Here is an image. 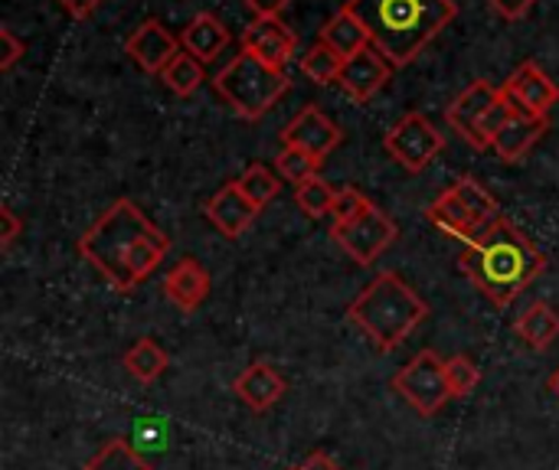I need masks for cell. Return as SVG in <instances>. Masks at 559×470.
I'll use <instances>...</instances> for the list:
<instances>
[{
    "mask_svg": "<svg viewBox=\"0 0 559 470\" xmlns=\"http://www.w3.org/2000/svg\"><path fill=\"white\" fill-rule=\"evenodd\" d=\"M459 265L495 308H511L547 272V255L518 222L501 219L481 242L465 245Z\"/></svg>",
    "mask_w": 559,
    "mask_h": 470,
    "instance_id": "1",
    "label": "cell"
},
{
    "mask_svg": "<svg viewBox=\"0 0 559 470\" xmlns=\"http://www.w3.org/2000/svg\"><path fill=\"white\" fill-rule=\"evenodd\" d=\"M347 7L364 20L370 43L393 69L419 59V52L459 16L455 0H350Z\"/></svg>",
    "mask_w": 559,
    "mask_h": 470,
    "instance_id": "2",
    "label": "cell"
},
{
    "mask_svg": "<svg viewBox=\"0 0 559 470\" xmlns=\"http://www.w3.org/2000/svg\"><path fill=\"white\" fill-rule=\"evenodd\" d=\"M350 324L380 350L393 353L429 317L426 298L396 272H380L347 308Z\"/></svg>",
    "mask_w": 559,
    "mask_h": 470,
    "instance_id": "3",
    "label": "cell"
},
{
    "mask_svg": "<svg viewBox=\"0 0 559 470\" xmlns=\"http://www.w3.org/2000/svg\"><path fill=\"white\" fill-rule=\"evenodd\" d=\"M154 229V222L141 213L131 200H115L82 236H79V255L115 288L118 294H131L138 288L128 255L131 249Z\"/></svg>",
    "mask_w": 559,
    "mask_h": 470,
    "instance_id": "4",
    "label": "cell"
},
{
    "mask_svg": "<svg viewBox=\"0 0 559 470\" xmlns=\"http://www.w3.org/2000/svg\"><path fill=\"white\" fill-rule=\"evenodd\" d=\"M216 95L246 121L262 118L278 105V98L292 88V79L285 69H272L255 52L239 49L216 75H213Z\"/></svg>",
    "mask_w": 559,
    "mask_h": 470,
    "instance_id": "5",
    "label": "cell"
},
{
    "mask_svg": "<svg viewBox=\"0 0 559 470\" xmlns=\"http://www.w3.org/2000/svg\"><path fill=\"white\" fill-rule=\"evenodd\" d=\"M393 393H400L419 415H436L445 409V402L452 399L449 393V379H445V360L436 350H423L416 353L396 376H393Z\"/></svg>",
    "mask_w": 559,
    "mask_h": 470,
    "instance_id": "6",
    "label": "cell"
},
{
    "mask_svg": "<svg viewBox=\"0 0 559 470\" xmlns=\"http://www.w3.org/2000/svg\"><path fill=\"white\" fill-rule=\"evenodd\" d=\"M383 147H386V154H390L400 167H406L409 173H419V170H426V167L442 154L445 137H442V131H439L426 115L409 111V115H403V118L386 131Z\"/></svg>",
    "mask_w": 559,
    "mask_h": 470,
    "instance_id": "7",
    "label": "cell"
},
{
    "mask_svg": "<svg viewBox=\"0 0 559 470\" xmlns=\"http://www.w3.org/2000/svg\"><path fill=\"white\" fill-rule=\"evenodd\" d=\"M334 242L357 262V265H373L400 236V226L393 216H386L380 206H373L367 216H360L350 226H331Z\"/></svg>",
    "mask_w": 559,
    "mask_h": 470,
    "instance_id": "8",
    "label": "cell"
},
{
    "mask_svg": "<svg viewBox=\"0 0 559 470\" xmlns=\"http://www.w3.org/2000/svg\"><path fill=\"white\" fill-rule=\"evenodd\" d=\"M341 141H344V131L318 105L301 108L282 131V147H301L318 160H328L341 147Z\"/></svg>",
    "mask_w": 559,
    "mask_h": 470,
    "instance_id": "9",
    "label": "cell"
},
{
    "mask_svg": "<svg viewBox=\"0 0 559 470\" xmlns=\"http://www.w3.org/2000/svg\"><path fill=\"white\" fill-rule=\"evenodd\" d=\"M498 95H501L498 85H491L488 79H478V82H472V85L449 105V111H445L449 128H452L462 141H468L475 150H488L485 137H481V121H485V115H488V108L495 105Z\"/></svg>",
    "mask_w": 559,
    "mask_h": 470,
    "instance_id": "10",
    "label": "cell"
},
{
    "mask_svg": "<svg viewBox=\"0 0 559 470\" xmlns=\"http://www.w3.org/2000/svg\"><path fill=\"white\" fill-rule=\"evenodd\" d=\"M393 79V62L377 49V46H367L354 56L344 59V69H341V88L354 98V101H370L386 82Z\"/></svg>",
    "mask_w": 559,
    "mask_h": 470,
    "instance_id": "11",
    "label": "cell"
},
{
    "mask_svg": "<svg viewBox=\"0 0 559 470\" xmlns=\"http://www.w3.org/2000/svg\"><path fill=\"white\" fill-rule=\"evenodd\" d=\"M504 92L521 111L537 115V118H550V108L559 101V85L534 59H527L524 65L511 72V79L504 82Z\"/></svg>",
    "mask_w": 559,
    "mask_h": 470,
    "instance_id": "12",
    "label": "cell"
},
{
    "mask_svg": "<svg viewBox=\"0 0 559 470\" xmlns=\"http://www.w3.org/2000/svg\"><path fill=\"white\" fill-rule=\"evenodd\" d=\"M180 39L157 20H144L131 36H128V52L131 59L147 72V75H164V69L174 62L180 52Z\"/></svg>",
    "mask_w": 559,
    "mask_h": 470,
    "instance_id": "13",
    "label": "cell"
},
{
    "mask_svg": "<svg viewBox=\"0 0 559 470\" xmlns=\"http://www.w3.org/2000/svg\"><path fill=\"white\" fill-rule=\"evenodd\" d=\"M295 46H298V36L278 16L275 20H252L242 33V49L255 52L272 69H288Z\"/></svg>",
    "mask_w": 559,
    "mask_h": 470,
    "instance_id": "14",
    "label": "cell"
},
{
    "mask_svg": "<svg viewBox=\"0 0 559 470\" xmlns=\"http://www.w3.org/2000/svg\"><path fill=\"white\" fill-rule=\"evenodd\" d=\"M203 216L219 229V236L226 239H239L259 216V209L249 203V196L239 190V183H226L223 190H216L206 206H203Z\"/></svg>",
    "mask_w": 559,
    "mask_h": 470,
    "instance_id": "15",
    "label": "cell"
},
{
    "mask_svg": "<svg viewBox=\"0 0 559 470\" xmlns=\"http://www.w3.org/2000/svg\"><path fill=\"white\" fill-rule=\"evenodd\" d=\"M164 294L183 311V314H193L206 298H210V272L193 258H180L167 275H164Z\"/></svg>",
    "mask_w": 559,
    "mask_h": 470,
    "instance_id": "16",
    "label": "cell"
},
{
    "mask_svg": "<svg viewBox=\"0 0 559 470\" xmlns=\"http://www.w3.org/2000/svg\"><path fill=\"white\" fill-rule=\"evenodd\" d=\"M233 393H236L252 412H265V409H272V406L288 393V383H285V376H282L275 366H269V363H252V366H246L242 376L233 383Z\"/></svg>",
    "mask_w": 559,
    "mask_h": 470,
    "instance_id": "17",
    "label": "cell"
},
{
    "mask_svg": "<svg viewBox=\"0 0 559 470\" xmlns=\"http://www.w3.org/2000/svg\"><path fill=\"white\" fill-rule=\"evenodd\" d=\"M547 131H550V118H537V115L518 111V115L501 128V134L491 141V147L498 150V157H501L504 164H518V160H524V157L534 150V144H537Z\"/></svg>",
    "mask_w": 559,
    "mask_h": 470,
    "instance_id": "18",
    "label": "cell"
},
{
    "mask_svg": "<svg viewBox=\"0 0 559 470\" xmlns=\"http://www.w3.org/2000/svg\"><path fill=\"white\" fill-rule=\"evenodd\" d=\"M426 216H429L432 226H439L445 236H452V239H459V242H465V245H475V242L485 239L481 226L475 222V216L468 213V206L459 200V193H455L452 186L426 209Z\"/></svg>",
    "mask_w": 559,
    "mask_h": 470,
    "instance_id": "19",
    "label": "cell"
},
{
    "mask_svg": "<svg viewBox=\"0 0 559 470\" xmlns=\"http://www.w3.org/2000/svg\"><path fill=\"white\" fill-rule=\"evenodd\" d=\"M226 43H229V29H226V23H223L219 16H213V13H197V16L183 26V33H180V46H183L190 56H197L203 65L213 62V59L226 49Z\"/></svg>",
    "mask_w": 559,
    "mask_h": 470,
    "instance_id": "20",
    "label": "cell"
},
{
    "mask_svg": "<svg viewBox=\"0 0 559 470\" xmlns=\"http://www.w3.org/2000/svg\"><path fill=\"white\" fill-rule=\"evenodd\" d=\"M321 43H328L331 49H337L344 59L354 56V52H360V49H367V46H373V43H370V33H367V26H364V20H360L350 7H341V10L324 23Z\"/></svg>",
    "mask_w": 559,
    "mask_h": 470,
    "instance_id": "21",
    "label": "cell"
},
{
    "mask_svg": "<svg viewBox=\"0 0 559 470\" xmlns=\"http://www.w3.org/2000/svg\"><path fill=\"white\" fill-rule=\"evenodd\" d=\"M518 337L531 350H550L559 340V311L550 308L547 301H534L514 324Z\"/></svg>",
    "mask_w": 559,
    "mask_h": 470,
    "instance_id": "22",
    "label": "cell"
},
{
    "mask_svg": "<svg viewBox=\"0 0 559 470\" xmlns=\"http://www.w3.org/2000/svg\"><path fill=\"white\" fill-rule=\"evenodd\" d=\"M167 366H170L167 350L157 347L151 337H141V340L124 353V370H128L138 383H144V386L157 383V379L167 373Z\"/></svg>",
    "mask_w": 559,
    "mask_h": 470,
    "instance_id": "23",
    "label": "cell"
},
{
    "mask_svg": "<svg viewBox=\"0 0 559 470\" xmlns=\"http://www.w3.org/2000/svg\"><path fill=\"white\" fill-rule=\"evenodd\" d=\"M455 193H459V200L468 206V213L475 216V222L481 226V232L488 236L504 216H501V206H498V200L475 180V177H462L455 186H452Z\"/></svg>",
    "mask_w": 559,
    "mask_h": 470,
    "instance_id": "24",
    "label": "cell"
},
{
    "mask_svg": "<svg viewBox=\"0 0 559 470\" xmlns=\"http://www.w3.org/2000/svg\"><path fill=\"white\" fill-rule=\"evenodd\" d=\"M167 252H170V236H164V232L154 226V229L131 249V255H128V268H131L134 281L141 285L147 275H154L157 265L167 258Z\"/></svg>",
    "mask_w": 559,
    "mask_h": 470,
    "instance_id": "25",
    "label": "cell"
},
{
    "mask_svg": "<svg viewBox=\"0 0 559 470\" xmlns=\"http://www.w3.org/2000/svg\"><path fill=\"white\" fill-rule=\"evenodd\" d=\"M160 79L167 82V88H170L174 95L190 98V95L203 85L206 72H203V62H200L197 56H190L187 49H180V52L174 56V62L164 69V75H160Z\"/></svg>",
    "mask_w": 559,
    "mask_h": 470,
    "instance_id": "26",
    "label": "cell"
},
{
    "mask_svg": "<svg viewBox=\"0 0 559 470\" xmlns=\"http://www.w3.org/2000/svg\"><path fill=\"white\" fill-rule=\"evenodd\" d=\"M85 470H151V465L131 448V442L111 438L85 461Z\"/></svg>",
    "mask_w": 559,
    "mask_h": 470,
    "instance_id": "27",
    "label": "cell"
},
{
    "mask_svg": "<svg viewBox=\"0 0 559 470\" xmlns=\"http://www.w3.org/2000/svg\"><path fill=\"white\" fill-rule=\"evenodd\" d=\"M239 183V190L249 196V203L262 213L275 196H278V190H282V180H278V173L275 170H269L265 164H252V167H246V173L236 180Z\"/></svg>",
    "mask_w": 559,
    "mask_h": 470,
    "instance_id": "28",
    "label": "cell"
},
{
    "mask_svg": "<svg viewBox=\"0 0 559 470\" xmlns=\"http://www.w3.org/2000/svg\"><path fill=\"white\" fill-rule=\"evenodd\" d=\"M344 69V56L337 49H331L328 43H314L305 56H301V72L318 82V85H331L341 79Z\"/></svg>",
    "mask_w": 559,
    "mask_h": 470,
    "instance_id": "29",
    "label": "cell"
},
{
    "mask_svg": "<svg viewBox=\"0 0 559 470\" xmlns=\"http://www.w3.org/2000/svg\"><path fill=\"white\" fill-rule=\"evenodd\" d=\"M321 167H324V160L311 157L301 147H282L275 157V173L288 183H298V186L311 177H321Z\"/></svg>",
    "mask_w": 559,
    "mask_h": 470,
    "instance_id": "30",
    "label": "cell"
},
{
    "mask_svg": "<svg viewBox=\"0 0 559 470\" xmlns=\"http://www.w3.org/2000/svg\"><path fill=\"white\" fill-rule=\"evenodd\" d=\"M334 200H337V190L324 180V177H311L298 186L295 193V203L305 216L311 219H321V216H331L334 209Z\"/></svg>",
    "mask_w": 559,
    "mask_h": 470,
    "instance_id": "31",
    "label": "cell"
},
{
    "mask_svg": "<svg viewBox=\"0 0 559 470\" xmlns=\"http://www.w3.org/2000/svg\"><path fill=\"white\" fill-rule=\"evenodd\" d=\"M445 379H449L452 399H468L478 389V383H481V370H478L475 360L459 353V357L445 360Z\"/></svg>",
    "mask_w": 559,
    "mask_h": 470,
    "instance_id": "32",
    "label": "cell"
},
{
    "mask_svg": "<svg viewBox=\"0 0 559 470\" xmlns=\"http://www.w3.org/2000/svg\"><path fill=\"white\" fill-rule=\"evenodd\" d=\"M370 209H373V203L357 186H341L337 190V200H334V209H331V222L334 226H350L360 216H367Z\"/></svg>",
    "mask_w": 559,
    "mask_h": 470,
    "instance_id": "33",
    "label": "cell"
},
{
    "mask_svg": "<svg viewBox=\"0 0 559 470\" xmlns=\"http://www.w3.org/2000/svg\"><path fill=\"white\" fill-rule=\"evenodd\" d=\"M518 111H521V108H518V105L511 101V95L501 88V95L495 98V105L488 108V115H485V121H481V137H485V144H488V147H491V141L501 134V128H504Z\"/></svg>",
    "mask_w": 559,
    "mask_h": 470,
    "instance_id": "34",
    "label": "cell"
},
{
    "mask_svg": "<svg viewBox=\"0 0 559 470\" xmlns=\"http://www.w3.org/2000/svg\"><path fill=\"white\" fill-rule=\"evenodd\" d=\"M23 52H26L23 39H20L10 26H3V29H0V69L7 72V69H10Z\"/></svg>",
    "mask_w": 559,
    "mask_h": 470,
    "instance_id": "35",
    "label": "cell"
},
{
    "mask_svg": "<svg viewBox=\"0 0 559 470\" xmlns=\"http://www.w3.org/2000/svg\"><path fill=\"white\" fill-rule=\"evenodd\" d=\"M491 7L504 16V20H524L534 10V0H491Z\"/></svg>",
    "mask_w": 559,
    "mask_h": 470,
    "instance_id": "36",
    "label": "cell"
},
{
    "mask_svg": "<svg viewBox=\"0 0 559 470\" xmlns=\"http://www.w3.org/2000/svg\"><path fill=\"white\" fill-rule=\"evenodd\" d=\"M0 222H3V232H0V245L3 249H10L13 245V239L20 236V229H23V222H20V216L10 209V206H3L0 209Z\"/></svg>",
    "mask_w": 559,
    "mask_h": 470,
    "instance_id": "37",
    "label": "cell"
},
{
    "mask_svg": "<svg viewBox=\"0 0 559 470\" xmlns=\"http://www.w3.org/2000/svg\"><path fill=\"white\" fill-rule=\"evenodd\" d=\"M246 7L255 13V20H275L288 7V0H246Z\"/></svg>",
    "mask_w": 559,
    "mask_h": 470,
    "instance_id": "38",
    "label": "cell"
},
{
    "mask_svg": "<svg viewBox=\"0 0 559 470\" xmlns=\"http://www.w3.org/2000/svg\"><path fill=\"white\" fill-rule=\"evenodd\" d=\"M69 16H75V20H85V16H92L105 0H56Z\"/></svg>",
    "mask_w": 559,
    "mask_h": 470,
    "instance_id": "39",
    "label": "cell"
},
{
    "mask_svg": "<svg viewBox=\"0 0 559 470\" xmlns=\"http://www.w3.org/2000/svg\"><path fill=\"white\" fill-rule=\"evenodd\" d=\"M288 470H341V465L331 458V455H324V451H314V455H308L301 465H295V468Z\"/></svg>",
    "mask_w": 559,
    "mask_h": 470,
    "instance_id": "40",
    "label": "cell"
},
{
    "mask_svg": "<svg viewBox=\"0 0 559 470\" xmlns=\"http://www.w3.org/2000/svg\"><path fill=\"white\" fill-rule=\"evenodd\" d=\"M550 393H554V396L559 399V370L554 373V376H550Z\"/></svg>",
    "mask_w": 559,
    "mask_h": 470,
    "instance_id": "41",
    "label": "cell"
}]
</instances>
